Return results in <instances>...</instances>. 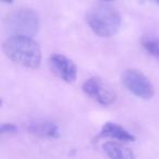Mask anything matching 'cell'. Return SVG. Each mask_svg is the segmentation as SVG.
<instances>
[{"label":"cell","mask_w":159,"mask_h":159,"mask_svg":"<svg viewBox=\"0 0 159 159\" xmlns=\"http://www.w3.org/2000/svg\"><path fill=\"white\" fill-rule=\"evenodd\" d=\"M102 1H113V0H102Z\"/></svg>","instance_id":"cell-14"},{"label":"cell","mask_w":159,"mask_h":159,"mask_svg":"<svg viewBox=\"0 0 159 159\" xmlns=\"http://www.w3.org/2000/svg\"><path fill=\"white\" fill-rule=\"evenodd\" d=\"M82 89L87 96L102 106H110L117 99L116 93L99 77H91L83 83Z\"/></svg>","instance_id":"cell-5"},{"label":"cell","mask_w":159,"mask_h":159,"mask_svg":"<svg viewBox=\"0 0 159 159\" xmlns=\"http://www.w3.org/2000/svg\"><path fill=\"white\" fill-rule=\"evenodd\" d=\"M3 52L14 63L29 69H37L42 62V50L33 37L12 35L2 45Z\"/></svg>","instance_id":"cell-1"},{"label":"cell","mask_w":159,"mask_h":159,"mask_svg":"<svg viewBox=\"0 0 159 159\" xmlns=\"http://www.w3.org/2000/svg\"><path fill=\"white\" fill-rule=\"evenodd\" d=\"M1 1H2L3 3H9V5H10V3L13 2L14 0H1Z\"/></svg>","instance_id":"cell-12"},{"label":"cell","mask_w":159,"mask_h":159,"mask_svg":"<svg viewBox=\"0 0 159 159\" xmlns=\"http://www.w3.org/2000/svg\"><path fill=\"white\" fill-rule=\"evenodd\" d=\"M121 82L130 93L142 99H150L155 95L152 82L136 69H126L123 71Z\"/></svg>","instance_id":"cell-4"},{"label":"cell","mask_w":159,"mask_h":159,"mask_svg":"<svg viewBox=\"0 0 159 159\" xmlns=\"http://www.w3.org/2000/svg\"><path fill=\"white\" fill-rule=\"evenodd\" d=\"M105 155L112 159H132L135 157L130 148H126L116 142H107L102 145Z\"/></svg>","instance_id":"cell-9"},{"label":"cell","mask_w":159,"mask_h":159,"mask_svg":"<svg viewBox=\"0 0 159 159\" xmlns=\"http://www.w3.org/2000/svg\"><path fill=\"white\" fill-rule=\"evenodd\" d=\"M18 131L16 126L12 123H2L0 126V133L2 135L7 134H14V133Z\"/></svg>","instance_id":"cell-11"},{"label":"cell","mask_w":159,"mask_h":159,"mask_svg":"<svg viewBox=\"0 0 159 159\" xmlns=\"http://www.w3.org/2000/svg\"><path fill=\"white\" fill-rule=\"evenodd\" d=\"M5 26L12 35L33 37L39 30V16L31 8H20L5 19Z\"/></svg>","instance_id":"cell-3"},{"label":"cell","mask_w":159,"mask_h":159,"mask_svg":"<svg viewBox=\"0 0 159 159\" xmlns=\"http://www.w3.org/2000/svg\"><path fill=\"white\" fill-rule=\"evenodd\" d=\"M27 131L39 139H56L60 137L59 126L50 121H35L27 125Z\"/></svg>","instance_id":"cell-7"},{"label":"cell","mask_w":159,"mask_h":159,"mask_svg":"<svg viewBox=\"0 0 159 159\" xmlns=\"http://www.w3.org/2000/svg\"><path fill=\"white\" fill-rule=\"evenodd\" d=\"M100 137H109V139H116L119 142H134L135 136L130 133L123 126L119 125L117 123L112 122H107L102 128V131L99 133Z\"/></svg>","instance_id":"cell-8"},{"label":"cell","mask_w":159,"mask_h":159,"mask_svg":"<svg viewBox=\"0 0 159 159\" xmlns=\"http://www.w3.org/2000/svg\"><path fill=\"white\" fill-rule=\"evenodd\" d=\"M143 48L152 57L159 59V38L152 35H144L141 39Z\"/></svg>","instance_id":"cell-10"},{"label":"cell","mask_w":159,"mask_h":159,"mask_svg":"<svg viewBox=\"0 0 159 159\" xmlns=\"http://www.w3.org/2000/svg\"><path fill=\"white\" fill-rule=\"evenodd\" d=\"M89 29L100 37H110L118 33L121 26V16L115 8L106 5L93 7L86 14Z\"/></svg>","instance_id":"cell-2"},{"label":"cell","mask_w":159,"mask_h":159,"mask_svg":"<svg viewBox=\"0 0 159 159\" xmlns=\"http://www.w3.org/2000/svg\"><path fill=\"white\" fill-rule=\"evenodd\" d=\"M148 1H152V2H154V3H156V5L159 6V0H148Z\"/></svg>","instance_id":"cell-13"},{"label":"cell","mask_w":159,"mask_h":159,"mask_svg":"<svg viewBox=\"0 0 159 159\" xmlns=\"http://www.w3.org/2000/svg\"><path fill=\"white\" fill-rule=\"evenodd\" d=\"M49 66L53 74L66 83H73L77 76V68L75 63L61 53H52L49 57Z\"/></svg>","instance_id":"cell-6"}]
</instances>
